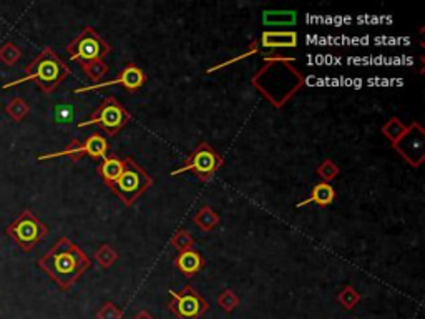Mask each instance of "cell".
<instances>
[{"label": "cell", "instance_id": "obj_4", "mask_svg": "<svg viewBox=\"0 0 425 319\" xmlns=\"http://www.w3.org/2000/svg\"><path fill=\"white\" fill-rule=\"evenodd\" d=\"M123 162H125V166H123L122 175L110 186V190H112L115 197L122 199L123 205L133 206L138 201L141 194L152 188L153 178L152 175L131 157L123 158Z\"/></svg>", "mask_w": 425, "mask_h": 319}, {"label": "cell", "instance_id": "obj_3", "mask_svg": "<svg viewBox=\"0 0 425 319\" xmlns=\"http://www.w3.org/2000/svg\"><path fill=\"white\" fill-rule=\"evenodd\" d=\"M70 73H72V69L53 52V48L43 47L42 52L25 66L24 77L3 83L2 88L7 90L20 83L34 82L43 93H52L60 87V83L65 82L66 77H70Z\"/></svg>", "mask_w": 425, "mask_h": 319}, {"label": "cell", "instance_id": "obj_14", "mask_svg": "<svg viewBox=\"0 0 425 319\" xmlns=\"http://www.w3.org/2000/svg\"><path fill=\"white\" fill-rule=\"evenodd\" d=\"M206 261L201 256V253L196 250H188V251H181L175 256V266L176 269L186 276L188 279H192L193 276L201 271L205 268Z\"/></svg>", "mask_w": 425, "mask_h": 319}, {"label": "cell", "instance_id": "obj_12", "mask_svg": "<svg viewBox=\"0 0 425 319\" xmlns=\"http://www.w3.org/2000/svg\"><path fill=\"white\" fill-rule=\"evenodd\" d=\"M146 83V73L140 69L136 64H127L122 66L115 80H108V82H100L96 85L90 87H82V88H75L73 93H85V92H96L100 88L105 87H112V85H122L128 93H136L138 90L143 88Z\"/></svg>", "mask_w": 425, "mask_h": 319}, {"label": "cell", "instance_id": "obj_26", "mask_svg": "<svg viewBox=\"0 0 425 319\" xmlns=\"http://www.w3.org/2000/svg\"><path fill=\"white\" fill-rule=\"evenodd\" d=\"M82 70H83V73L87 75L88 80L100 83V80H103L105 75L110 72V66L106 65L103 60H96V62H92V64L82 65Z\"/></svg>", "mask_w": 425, "mask_h": 319}, {"label": "cell", "instance_id": "obj_10", "mask_svg": "<svg viewBox=\"0 0 425 319\" xmlns=\"http://www.w3.org/2000/svg\"><path fill=\"white\" fill-rule=\"evenodd\" d=\"M108 150L110 145L106 136L100 135V133H92V135L87 136L85 140L73 139L64 150H60V152L38 155L37 160L38 162H45V160L62 158V157L70 158L72 162H78V160H82L83 157H90L93 160H103L106 155H108Z\"/></svg>", "mask_w": 425, "mask_h": 319}, {"label": "cell", "instance_id": "obj_29", "mask_svg": "<svg viewBox=\"0 0 425 319\" xmlns=\"http://www.w3.org/2000/svg\"><path fill=\"white\" fill-rule=\"evenodd\" d=\"M133 319H154V318L148 311L141 309V311H138V313L135 314V316H133Z\"/></svg>", "mask_w": 425, "mask_h": 319}, {"label": "cell", "instance_id": "obj_24", "mask_svg": "<svg viewBox=\"0 0 425 319\" xmlns=\"http://www.w3.org/2000/svg\"><path fill=\"white\" fill-rule=\"evenodd\" d=\"M117 260H118V253L115 251L110 245H106V243H103V245H100L99 248H96L95 261L103 269L112 268V266L117 263Z\"/></svg>", "mask_w": 425, "mask_h": 319}, {"label": "cell", "instance_id": "obj_7", "mask_svg": "<svg viewBox=\"0 0 425 319\" xmlns=\"http://www.w3.org/2000/svg\"><path fill=\"white\" fill-rule=\"evenodd\" d=\"M65 48L70 60L77 62L80 66L103 60L112 52V45L90 25H87Z\"/></svg>", "mask_w": 425, "mask_h": 319}, {"label": "cell", "instance_id": "obj_5", "mask_svg": "<svg viewBox=\"0 0 425 319\" xmlns=\"http://www.w3.org/2000/svg\"><path fill=\"white\" fill-rule=\"evenodd\" d=\"M130 120V112L113 95H110L101 100V104L96 106V110H93L88 120L78 123V128L96 125L100 127L101 132L106 133V136L112 139V136H117L128 125Z\"/></svg>", "mask_w": 425, "mask_h": 319}, {"label": "cell", "instance_id": "obj_13", "mask_svg": "<svg viewBox=\"0 0 425 319\" xmlns=\"http://www.w3.org/2000/svg\"><path fill=\"white\" fill-rule=\"evenodd\" d=\"M259 47L269 48V50H279V48H296L298 47V32L294 30H266L258 40Z\"/></svg>", "mask_w": 425, "mask_h": 319}, {"label": "cell", "instance_id": "obj_27", "mask_svg": "<svg viewBox=\"0 0 425 319\" xmlns=\"http://www.w3.org/2000/svg\"><path fill=\"white\" fill-rule=\"evenodd\" d=\"M316 173H317L319 178L324 181V183H331L332 180H336L339 176L340 168L336 165L332 160L327 158V160H322V162L319 163V166L316 168Z\"/></svg>", "mask_w": 425, "mask_h": 319}, {"label": "cell", "instance_id": "obj_18", "mask_svg": "<svg viewBox=\"0 0 425 319\" xmlns=\"http://www.w3.org/2000/svg\"><path fill=\"white\" fill-rule=\"evenodd\" d=\"M407 130V125L404 122H402L401 118L397 117H392L389 122H385L382 128H380V132H382V135L387 139L391 143L394 145L396 141L401 139L402 135H404V132Z\"/></svg>", "mask_w": 425, "mask_h": 319}, {"label": "cell", "instance_id": "obj_8", "mask_svg": "<svg viewBox=\"0 0 425 319\" xmlns=\"http://www.w3.org/2000/svg\"><path fill=\"white\" fill-rule=\"evenodd\" d=\"M6 233L20 246L24 251H32L40 241L48 236V228L45 223L38 220L32 210L20 211V215L6 228Z\"/></svg>", "mask_w": 425, "mask_h": 319}, {"label": "cell", "instance_id": "obj_30", "mask_svg": "<svg viewBox=\"0 0 425 319\" xmlns=\"http://www.w3.org/2000/svg\"><path fill=\"white\" fill-rule=\"evenodd\" d=\"M354 319H357V318H354Z\"/></svg>", "mask_w": 425, "mask_h": 319}, {"label": "cell", "instance_id": "obj_23", "mask_svg": "<svg viewBox=\"0 0 425 319\" xmlns=\"http://www.w3.org/2000/svg\"><path fill=\"white\" fill-rule=\"evenodd\" d=\"M170 245L175 248L176 251H188V250H194V245H196V241H194L193 234L188 232V229H178L175 234H173Z\"/></svg>", "mask_w": 425, "mask_h": 319}, {"label": "cell", "instance_id": "obj_2", "mask_svg": "<svg viewBox=\"0 0 425 319\" xmlns=\"http://www.w3.org/2000/svg\"><path fill=\"white\" fill-rule=\"evenodd\" d=\"M37 266L62 291H70L92 268V260L72 239L62 236L40 256Z\"/></svg>", "mask_w": 425, "mask_h": 319}, {"label": "cell", "instance_id": "obj_1", "mask_svg": "<svg viewBox=\"0 0 425 319\" xmlns=\"http://www.w3.org/2000/svg\"><path fill=\"white\" fill-rule=\"evenodd\" d=\"M294 64L292 57L268 55L263 66L251 77V85L274 108H282L305 85V77Z\"/></svg>", "mask_w": 425, "mask_h": 319}, {"label": "cell", "instance_id": "obj_19", "mask_svg": "<svg viewBox=\"0 0 425 319\" xmlns=\"http://www.w3.org/2000/svg\"><path fill=\"white\" fill-rule=\"evenodd\" d=\"M3 110H6V113L13 122H22L30 113V105L24 99H20V97H13Z\"/></svg>", "mask_w": 425, "mask_h": 319}, {"label": "cell", "instance_id": "obj_22", "mask_svg": "<svg viewBox=\"0 0 425 319\" xmlns=\"http://www.w3.org/2000/svg\"><path fill=\"white\" fill-rule=\"evenodd\" d=\"M216 303L221 309H223L224 313L231 314L233 311H236L239 308V304H241V299H239V296L234 292L233 290H229V288H226L218 295V298H216Z\"/></svg>", "mask_w": 425, "mask_h": 319}, {"label": "cell", "instance_id": "obj_11", "mask_svg": "<svg viewBox=\"0 0 425 319\" xmlns=\"http://www.w3.org/2000/svg\"><path fill=\"white\" fill-rule=\"evenodd\" d=\"M392 148L409 163L412 168H419L425 160V130L419 122L407 125L404 135L398 139Z\"/></svg>", "mask_w": 425, "mask_h": 319}, {"label": "cell", "instance_id": "obj_16", "mask_svg": "<svg viewBox=\"0 0 425 319\" xmlns=\"http://www.w3.org/2000/svg\"><path fill=\"white\" fill-rule=\"evenodd\" d=\"M123 166H125L123 158L117 157V155H106V157L100 162V165L96 166V173H99L101 181L110 188V186L120 178V175H122L123 171Z\"/></svg>", "mask_w": 425, "mask_h": 319}, {"label": "cell", "instance_id": "obj_21", "mask_svg": "<svg viewBox=\"0 0 425 319\" xmlns=\"http://www.w3.org/2000/svg\"><path fill=\"white\" fill-rule=\"evenodd\" d=\"M256 53H259V42H258V40H256V38H252L251 42H250V45H247V48H246V52H245V53H241V55L233 57V59H229V60H226V62H221V64L215 65V66H210V69L206 70V73L218 72V70H221V69H226V66H229V65L236 64V62L245 60V59H247V57L256 55Z\"/></svg>", "mask_w": 425, "mask_h": 319}, {"label": "cell", "instance_id": "obj_28", "mask_svg": "<svg viewBox=\"0 0 425 319\" xmlns=\"http://www.w3.org/2000/svg\"><path fill=\"white\" fill-rule=\"evenodd\" d=\"M96 319H123V309L113 303V301H106L100 306L96 311Z\"/></svg>", "mask_w": 425, "mask_h": 319}, {"label": "cell", "instance_id": "obj_20", "mask_svg": "<svg viewBox=\"0 0 425 319\" xmlns=\"http://www.w3.org/2000/svg\"><path fill=\"white\" fill-rule=\"evenodd\" d=\"M336 299H338V303L343 306L344 309L352 311V309L356 308V306H359V303L362 301V295L354 286H345L340 290V292Z\"/></svg>", "mask_w": 425, "mask_h": 319}, {"label": "cell", "instance_id": "obj_6", "mask_svg": "<svg viewBox=\"0 0 425 319\" xmlns=\"http://www.w3.org/2000/svg\"><path fill=\"white\" fill-rule=\"evenodd\" d=\"M223 165L224 158L221 157L208 141H199V143L194 146L192 155L185 160L183 165L176 168V170H171L170 175L178 176L181 173L192 171L199 181L208 183V181L212 180V176L219 171V168Z\"/></svg>", "mask_w": 425, "mask_h": 319}, {"label": "cell", "instance_id": "obj_25", "mask_svg": "<svg viewBox=\"0 0 425 319\" xmlns=\"http://www.w3.org/2000/svg\"><path fill=\"white\" fill-rule=\"evenodd\" d=\"M20 59L22 48L17 47L10 40L3 43V45H0V62H2V64H6L7 66H13Z\"/></svg>", "mask_w": 425, "mask_h": 319}, {"label": "cell", "instance_id": "obj_9", "mask_svg": "<svg viewBox=\"0 0 425 319\" xmlns=\"http://www.w3.org/2000/svg\"><path fill=\"white\" fill-rule=\"evenodd\" d=\"M168 296V311L176 319H201L210 309V303L193 285H185L180 291L170 290Z\"/></svg>", "mask_w": 425, "mask_h": 319}, {"label": "cell", "instance_id": "obj_15", "mask_svg": "<svg viewBox=\"0 0 425 319\" xmlns=\"http://www.w3.org/2000/svg\"><path fill=\"white\" fill-rule=\"evenodd\" d=\"M336 197H338V193H336L334 186L331 183H324V181H319L317 185L312 186L309 197L298 203V208H303L305 205H317L319 208H326L332 205Z\"/></svg>", "mask_w": 425, "mask_h": 319}, {"label": "cell", "instance_id": "obj_17", "mask_svg": "<svg viewBox=\"0 0 425 319\" xmlns=\"http://www.w3.org/2000/svg\"><path fill=\"white\" fill-rule=\"evenodd\" d=\"M193 223L196 225L203 233H210L221 223V218L218 213L212 210L210 205H205L194 213Z\"/></svg>", "mask_w": 425, "mask_h": 319}]
</instances>
